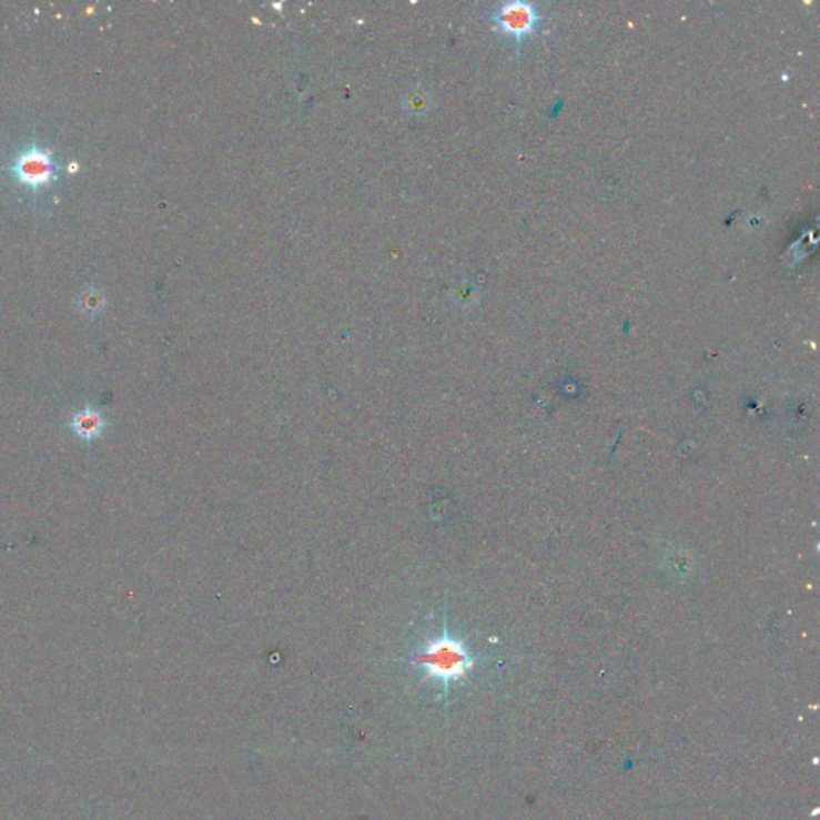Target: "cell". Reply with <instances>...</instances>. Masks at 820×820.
Listing matches in <instances>:
<instances>
[{"label":"cell","mask_w":820,"mask_h":820,"mask_svg":"<svg viewBox=\"0 0 820 820\" xmlns=\"http://www.w3.org/2000/svg\"><path fill=\"white\" fill-rule=\"evenodd\" d=\"M411 662L424 668L426 679L438 681L447 689L453 682L467 678L476 660L467 645L453 637L444 622L443 634L429 639L424 649L412 657Z\"/></svg>","instance_id":"1"},{"label":"cell","mask_w":820,"mask_h":820,"mask_svg":"<svg viewBox=\"0 0 820 820\" xmlns=\"http://www.w3.org/2000/svg\"><path fill=\"white\" fill-rule=\"evenodd\" d=\"M60 170L52 151L41 146L38 142L23 148L9 165V172L14 182L28 186L32 194H38L39 191L55 183Z\"/></svg>","instance_id":"2"},{"label":"cell","mask_w":820,"mask_h":820,"mask_svg":"<svg viewBox=\"0 0 820 820\" xmlns=\"http://www.w3.org/2000/svg\"><path fill=\"white\" fill-rule=\"evenodd\" d=\"M538 23H540V14L533 3H505L497 13H494L495 27L515 41H523L524 38L533 34Z\"/></svg>","instance_id":"3"},{"label":"cell","mask_w":820,"mask_h":820,"mask_svg":"<svg viewBox=\"0 0 820 820\" xmlns=\"http://www.w3.org/2000/svg\"><path fill=\"white\" fill-rule=\"evenodd\" d=\"M72 428L81 439H95L103 432V418H101L99 412L85 409L75 415Z\"/></svg>","instance_id":"4"}]
</instances>
